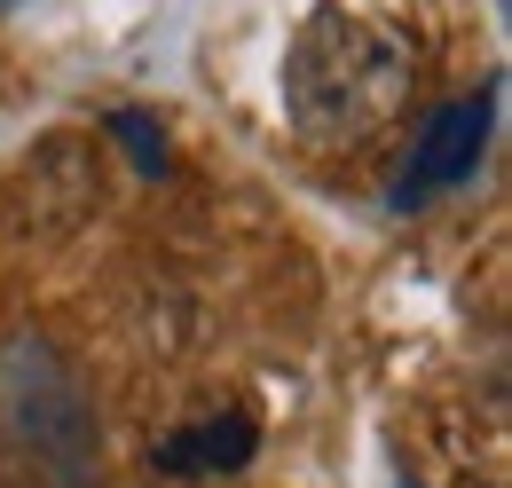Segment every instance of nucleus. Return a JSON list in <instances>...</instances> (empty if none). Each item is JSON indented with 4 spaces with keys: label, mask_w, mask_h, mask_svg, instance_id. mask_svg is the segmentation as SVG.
Here are the masks:
<instances>
[{
    "label": "nucleus",
    "mask_w": 512,
    "mask_h": 488,
    "mask_svg": "<svg viewBox=\"0 0 512 488\" xmlns=\"http://www.w3.org/2000/svg\"><path fill=\"white\" fill-rule=\"evenodd\" d=\"M418 40L363 8H316L284 48V119L308 150H363L410 111Z\"/></svg>",
    "instance_id": "obj_1"
},
{
    "label": "nucleus",
    "mask_w": 512,
    "mask_h": 488,
    "mask_svg": "<svg viewBox=\"0 0 512 488\" xmlns=\"http://www.w3.org/2000/svg\"><path fill=\"white\" fill-rule=\"evenodd\" d=\"M0 481L8 488H103V426L56 339H0Z\"/></svg>",
    "instance_id": "obj_2"
},
{
    "label": "nucleus",
    "mask_w": 512,
    "mask_h": 488,
    "mask_svg": "<svg viewBox=\"0 0 512 488\" xmlns=\"http://www.w3.org/2000/svg\"><path fill=\"white\" fill-rule=\"evenodd\" d=\"M489 126H497V87H481V95H457V103H442L434 119L418 126L410 158H402L394 205H426V197L457 189L465 174H473V166H481V150H489Z\"/></svg>",
    "instance_id": "obj_3"
},
{
    "label": "nucleus",
    "mask_w": 512,
    "mask_h": 488,
    "mask_svg": "<svg viewBox=\"0 0 512 488\" xmlns=\"http://www.w3.org/2000/svg\"><path fill=\"white\" fill-rule=\"evenodd\" d=\"M245 457H253V418H245V410L197 418L190 433L158 441V465H166V473H229V465H245Z\"/></svg>",
    "instance_id": "obj_4"
},
{
    "label": "nucleus",
    "mask_w": 512,
    "mask_h": 488,
    "mask_svg": "<svg viewBox=\"0 0 512 488\" xmlns=\"http://www.w3.org/2000/svg\"><path fill=\"white\" fill-rule=\"evenodd\" d=\"M111 126H119V134H127V142H134V158H142V174H158V166H166V142H150V126L134 119V111H119V119H111Z\"/></svg>",
    "instance_id": "obj_5"
}]
</instances>
